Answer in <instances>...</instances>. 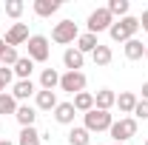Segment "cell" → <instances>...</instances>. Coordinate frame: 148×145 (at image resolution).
Returning a JSON list of instances; mask_svg holds the SVG:
<instances>
[{
	"label": "cell",
	"mask_w": 148,
	"mask_h": 145,
	"mask_svg": "<svg viewBox=\"0 0 148 145\" xmlns=\"http://www.w3.org/2000/svg\"><path fill=\"white\" fill-rule=\"evenodd\" d=\"M14 77L17 80H32V71H34V60L32 57H20L17 63H14Z\"/></svg>",
	"instance_id": "7402d4cb"
},
{
	"label": "cell",
	"mask_w": 148,
	"mask_h": 145,
	"mask_svg": "<svg viewBox=\"0 0 148 145\" xmlns=\"http://www.w3.org/2000/svg\"><path fill=\"white\" fill-rule=\"evenodd\" d=\"M29 26H26V23H12V26H9V29H6V37H3V40H6V46H12V49H17V46H26V43H29Z\"/></svg>",
	"instance_id": "ba28073f"
},
{
	"label": "cell",
	"mask_w": 148,
	"mask_h": 145,
	"mask_svg": "<svg viewBox=\"0 0 148 145\" xmlns=\"http://www.w3.org/2000/svg\"><path fill=\"white\" fill-rule=\"evenodd\" d=\"M91 60H94V66L97 68H106V66H111V60H114V51H111V46H97L94 49V54H91Z\"/></svg>",
	"instance_id": "ffe728a7"
},
{
	"label": "cell",
	"mask_w": 148,
	"mask_h": 145,
	"mask_svg": "<svg viewBox=\"0 0 148 145\" xmlns=\"http://www.w3.org/2000/svg\"><path fill=\"white\" fill-rule=\"evenodd\" d=\"M0 80H3L6 85H12V83H14V71H12V68H6V66H0Z\"/></svg>",
	"instance_id": "f546056e"
},
{
	"label": "cell",
	"mask_w": 148,
	"mask_h": 145,
	"mask_svg": "<svg viewBox=\"0 0 148 145\" xmlns=\"http://www.w3.org/2000/svg\"><path fill=\"white\" fill-rule=\"evenodd\" d=\"M86 85H88V77L83 71H66L60 74V91H69V94H80V91H86Z\"/></svg>",
	"instance_id": "52a82bcc"
},
{
	"label": "cell",
	"mask_w": 148,
	"mask_h": 145,
	"mask_svg": "<svg viewBox=\"0 0 148 145\" xmlns=\"http://www.w3.org/2000/svg\"><path fill=\"white\" fill-rule=\"evenodd\" d=\"M60 88V71L57 68H43L40 71V91H54Z\"/></svg>",
	"instance_id": "e0dca14e"
},
{
	"label": "cell",
	"mask_w": 148,
	"mask_h": 145,
	"mask_svg": "<svg viewBox=\"0 0 148 145\" xmlns=\"http://www.w3.org/2000/svg\"><path fill=\"white\" fill-rule=\"evenodd\" d=\"M43 140H40V131H37L34 125L32 128H20V137H17V145H40Z\"/></svg>",
	"instance_id": "cb8c5ba5"
},
{
	"label": "cell",
	"mask_w": 148,
	"mask_h": 145,
	"mask_svg": "<svg viewBox=\"0 0 148 145\" xmlns=\"http://www.w3.org/2000/svg\"><path fill=\"white\" fill-rule=\"evenodd\" d=\"M111 23H114V17H111V12L103 6V9H94L91 14H88V20H86V26H88V34H100V31H108Z\"/></svg>",
	"instance_id": "8992f818"
},
{
	"label": "cell",
	"mask_w": 148,
	"mask_h": 145,
	"mask_svg": "<svg viewBox=\"0 0 148 145\" xmlns=\"http://www.w3.org/2000/svg\"><path fill=\"white\" fill-rule=\"evenodd\" d=\"M32 9H34L37 17H51V14L60 12V0H34Z\"/></svg>",
	"instance_id": "ac0fdd59"
},
{
	"label": "cell",
	"mask_w": 148,
	"mask_h": 145,
	"mask_svg": "<svg viewBox=\"0 0 148 145\" xmlns=\"http://www.w3.org/2000/svg\"><path fill=\"white\" fill-rule=\"evenodd\" d=\"M17 105H20V103L9 94V91L0 94V114H12V117H14V114H17Z\"/></svg>",
	"instance_id": "484cf974"
},
{
	"label": "cell",
	"mask_w": 148,
	"mask_h": 145,
	"mask_svg": "<svg viewBox=\"0 0 148 145\" xmlns=\"http://www.w3.org/2000/svg\"><path fill=\"white\" fill-rule=\"evenodd\" d=\"M131 117H134L137 122H140V120H148V100H140V103H137V108H134V114H131Z\"/></svg>",
	"instance_id": "f1b7e54d"
},
{
	"label": "cell",
	"mask_w": 148,
	"mask_h": 145,
	"mask_svg": "<svg viewBox=\"0 0 148 145\" xmlns=\"http://www.w3.org/2000/svg\"><path fill=\"white\" fill-rule=\"evenodd\" d=\"M143 145H148V137H145V142H143Z\"/></svg>",
	"instance_id": "8d00e7d4"
},
{
	"label": "cell",
	"mask_w": 148,
	"mask_h": 145,
	"mask_svg": "<svg viewBox=\"0 0 148 145\" xmlns=\"http://www.w3.org/2000/svg\"><path fill=\"white\" fill-rule=\"evenodd\" d=\"M26 46H29V54L26 57H32L34 63H46L49 54H51V46H49V37L46 34H32Z\"/></svg>",
	"instance_id": "5b68a950"
},
{
	"label": "cell",
	"mask_w": 148,
	"mask_h": 145,
	"mask_svg": "<svg viewBox=\"0 0 148 145\" xmlns=\"http://www.w3.org/2000/svg\"><path fill=\"white\" fill-rule=\"evenodd\" d=\"M3 9H6V14H9L12 20H20L23 9H26V3H23V0H6V6H3Z\"/></svg>",
	"instance_id": "4316f807"
},
{
	"label": "cell",
	"mask_w": 148,
	"mask_h": 145,
	"mask_svg": "<svg viewBox=\"0 0 148 145\" xmlns=\"http://www.w3.org/2000/svg\"><path fill=\"white\" fill-rule=\"evenodd\" d=\"M63 66H66V71H83V66H86V54H80L74 46H69V49L63 51Z\"/></svg>",
	"instance_id": "30bf717a"
},
{
	"label": "cell",
	"mask_w": 148,
	"mask_h": 145,
	"mask_svg": "<svg viewBox=\"0 0 148 145\" xmlns=\"http://www.w3.org/2000/svg\"><path fill=\"white\" fill-rule=\"evenodd\" d=\"M140 29H143V31H148V9L143 12V17H140Z\"/></svg>",
	"instance_id": "4dcf8cb0"
},
{
	"label": "cell",
	"mask_w": 148,
	"mask_h": 145,
	"mask_svg": "<svg viewBox=\"0 0 148 145\" xmlns=\"http://www.w3.org/2000/svg\"><path fill=\"white\" fill-rule=\"evenodd\" d=\"M17 103H26L29 97H34L37 94V85H34V80H17L14 85H12V91H9Z\"/></svg>",
	"instance_id": "9c48e42d"
},
{
	"label": "cell",
	"mask_w": 148,
	"mask_h": 145,
	"mask_svg": "<svg viewBox=\"0 0 148 145\" xmlns=\"http://www.w3.org/2000/svg\"><path fill=\"white\" fill-rule=\"evenodd\" d=\"M123 54H125V60H131V63L145 60V43L137 40V37H131L128 43H123Z\"/></svg>",
	"instance_id": "8fae6325"
},
{
	"label": "cell",
	"mask_w": 148,
	"mask_h": 145,
	"mask_svg": "<svg viewBox=\"0 0 148 145\" xmlns=\"http://www.w3.org/2000/svg\"><path fill=\"white\" fill-rule=\"evenodd\" d=\"M114 125V117L111 111H100V108H91L88 114H83V128L88 134H100V131H108Z\"/></svg>",
	"instance_id": "7a4b0ae2"
},
{
	"label": "cell",
	"mask_w": 148,
	"mask_h": 145,
	"mask_svg": "<svg viewBox=\"0 0 148 145\" xmlns=\"http://www.w3.org/2000/svg\"><path fill=\"white\" fill-rule=\"evenodd\" d=\"M6 49H9V46H6V40L0 37V57H3V51H6Z\"/></svg>",
	"instance_id": "d6a6232c"
},
{
	"label": "cell",
	"mask_w": 148,
	"mask_h": 145,
	"mask_svg": "<svg viewBox=\"0 0 148 145\" xmlns=\"http://www.w3.org/2000/svg\"><path fill=\"white\" fill-rule=\"evenodd\" d=\"M145 60H148V46H145Z\"/></svg>",
	"instance_id": "d590c367"
},
{
	"label": "cell",
	"mask_w": 148,
	"mask_h": 145,
	"mask_svg": "<svg viewBox=\"0 0 148 145\" xmlns=\"http://www.w3.org/2000/svg\"><path fill=\"white\" fill-rule=\"evenodd\" d=\"M6 88H9V85H6V83L0 80V94H6Z\"/></svg>",
	"instance_id": "836d02e7"
},
{
	"label": "cell",
	"mask_w": 148,
	"mask_h": 145,
	"mask_svg": "<svg viewBox=\"0 0 148 145\" xmlns=\"http://www.w3.org/2000/svg\"><path fill=\"white\" fill-rule=\"evenodd\" d=\"M106 9H108L111 12V17H128V9H131V3L128 0H108V6H106Z\"/></svg>",
	"instance_id": "d4e9b609"
},
{
	"label": "cell",
	"mask_w": 148,
	"mask_h": 145,
	"mask_svg": "<svg viewBox=\"0 0 148 145\" xmlns=\"http://www.w3.org/2000/svg\"><path fill=\"white\" fill-rule=\"evenodd\" d=\"M137 31H140V17L128 14V17H123V20H114V23H111L108 37L114 40V43H128L131 37H137Z\"/></svg>",
	"instance_id": "6da1fadb"
},
{
	"label": "cell",
	"mask_w": 148,
	"mask_h": 145,
	"mask_svg": "<svg viewBox=\"0 0 148 145\" xmlns=\"http://www.w3.org/2000/svg\"><path fill=\"white\" fill-rule=\"evenodd\" d=\"M117 105V94L111 88H100L97 94H94V108H100V111H111Z\"/></svg>",
	"instance_id": "9a60e30c"
},
{
	"label": "cell",
	"mask_w": 148,
	"mask_h": 145,
	"mask_svg": "<svg viewBox=\"0 0 148 145\" xmlns=\"http://www.w3.org/2000/svg\"><path fill=\"white\" fill-rule=\"evenodd\" d=\"M0 145H14V142H9V140H0Z\"/></svg>",
	"instance_id": "e575fe53"
},
{
	"label": "cell",
	"mask_w": 148,
	"mask_h": 145,
	"mask_svg": "<svg viewBox=\"0 0 148 145\" xmlns=\"http://www.w3.org/2000/svg\"><path fill=\"white\" fill-rule=\"evenodd\" d=\"M17 60H20L17 49H12V46H9V49L3 51V57H0V66H6V68H14V63H17Z\"/></svg>",
	"instance_id": "83f0119b"
},
{
	"label": "cell",
	"mask_w": 148,
	"mask_h": 145,
	"mask_svg": "<svg viewBox=\"0 0 148 145\" xmlns=\"http://www.w3.org/2000/svg\"><path fill=\"white\" fill-rule=\"evenodd\" d=\"M14 120L20 122V128H32V125H34V120H37V108H34V105H29V103H20Z\"/></svg>",
	"instance_id": "5bb4252c"
},
{
	"label": "cell",
	"mask_w": 148,
	"mask_h": 145,
	"mask_svg": "<svg viewBox=\"0 0 148 145\" xmlns=\"http://www.w3.org/2000/svg\"><path fill=\"white\" fill-rule=\"evenodd\" d=\"M137 120L134 117H120V120H114V125L108 128V134H111V140L114 142H120V145H125L131 140V137H137Z\"/></svg>",
	"instance_id": "3957f363"
},
{
	"label": "cell",
	"mask_w": 148,
	"mask_h": 145,
	"mask_svg": "<svg viewBox=\"0 0 148 145\" xmlns=\"http://www.w3.org/2000/svg\"><path fill=\"white\" fill-rule=\"evenodd\" d=\"M57 103H60L57 100V91H37L34 94V108L37 111H49L51 114L57 108Z\"/></svg>",
	"instance_id": "7c38bea8"
},
{
	"label": "cell",
	"mask_w": 148,
	"mask_h": 145,
	"mask_svg": "<svg viewBox=\"0 0 148 145\" xmlns=\"http://www.w3.org/2000/svg\"><path fill=\"white\" fill-rule=\"evenodd\" d=\"M77 37H80V29L74 20H60L51 29V40L57 46H71V43H77Z\"/></svg>",
	"instance_id": "277c9868"
},
{
	"label": "cell",
	"mask_w": 148,
	"mask_h": 145,
	"mask_svg": "<svg viewBox=\"0 0 148 145\" xmlns=\"http://www.w3.org/2000/svg\"><path fill=\"white\" fill-rule=\"evenodd\" d=\"M140 100H148V80L143 83V97H140Z\"/></svg>",
	"instance_id": "1f68e13d"
},
{
	"label": "cell",
	"mask_w": 148,
	"mask_h": 145,
	"mask_svg": "<svg viewBox=\"0 0 148 145\" xmlns=\"http://www.w3.org/2000/svg\"><path fill=\"white\" fill-rule=\"evenodd\" d=\"M111 145H120V142H111Z\"/></svg>",
	"instance_id": "74e56055"
},
{
	"label": "cell",
	"mask_w": 148,
	"mask_h": 145,
	"mask_svg": "<svg viewBox=\"0 0 148 145\" xmlns=\"http://www.w3.org/2000/svg\"><path fill=\"white\" fill-rule=\"evenodd\" d=\"M71 105H74L77 114H88V111L94 108V94H91V91H80V94H74Z\"/></svg>",
	"instance_id": "d6986e66"
},
{
	"label": "cell",
	"mask_w": 148,
	"mask_h": 145,
	"mask_svg": "<svg viewBox=\"0 0 148 145\" xmlns=\"http://www.w3.org/2000/svg\"><path fill=\"white\" fill-rule=\"evenodd\" d=\"M66 140H69V145H88L91 142V134H88L83 125H71V131H69Z\"/></svg>",
	"instance_id": "603a6c76"
},
{
	"label": "cell",
	"mask_w": 148,
	"mask_h": 145,
	"mask_svg": "<svg viewBox=\"0 0 148 145\" xmlns=\"http://www.w3.org/2000/svg\"><path fill=\"white\" fill-rule=\"evenodd\" d=\"M97 46H100L97 34H88V31H86V34L77 37V46H74V49H77L80 54H94V49H97Z\"/></svg>",
	"instance_id": "44dd1931"
},
{
	"label": "cell",
	"mask_w": 148,
	"mask_h": 145,
	"mask_svg": "<svg viewBox=\"0 0 148 145\" xmlns=\"http://www.w3.org/2000/svg\"><path fill=\"white\" fill-rule=\"evenodd\" d=\"M51 114H54V122H60V125H74V117H77L71 103H57V108Z\"/></svg>",
	"instance_id": "4fadbf2b"
},
{
	"label": "cell",
	"mask_w": 148,
	"mask_h": 145,
	"mask_svg": "<svg viewBox=\"0 0 148 145\" xmlns=\"http://www.w3.org/2000/svg\"><path fill=\"white\" fill-rule=\"evenodd\" d=\"M137 103H140V97L134 91H120L117 94V108H120V114H134Z\"/></svg>",
	"instance_id": "2e32d148"
}]
</instances>
